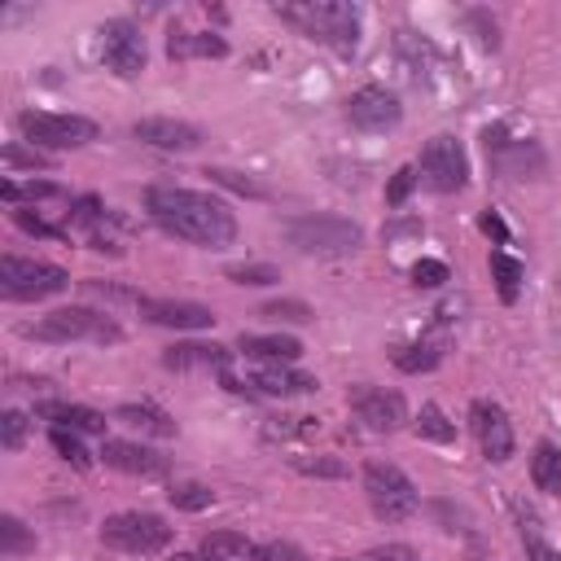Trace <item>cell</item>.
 Masks as SVG:
<instances>
[{
    "mask_svg": "<svg viewBox=\"0 0 561 561\" xmlns=\"http://www.w3.org/2000/svg\"><path fill=\"white\" fill-rule=\"evenodd\" d=\"M368 561H373V557H368Z\"/></svg>",
    "mask_w": 561,
    "mask_h": 561,
    "instance_id": "obj_47",
    "label": "cell"
},
{
    "mask_svg": "<svg viewBox=\"0 0 561 561\" xmlns=\"http://www.w3.org/2000/svg\"><path fill=\"white\" fill-rule=\"evenodd\" d=\"M48 443H53V451H57L61 460H70L75 469H92V456H88V447L79 443V434H70V430H57V425H53Z\"/></svg>",
    "mask_w": 561,
    "mask_h": 561,
    "instance_id": "obj_28",
    "label": "cell"
},
{
    "mask_svg": "<svg viewBox=\"0 0 561 561\" xmlns=\"http://www.w3.org/2000/svg\"><path fill=\"white\" fill-rule=\"evenodd\" d=\"M412 184H416V167H399V171L390 175V184H386V202H390V206H403L408 193H412Z\"/></svg>",
    "mask_w": 561,
    "mask_h": 561,
    "instance_id": "obj_39",
    "label": "cell"
},
{
    "mask_svg": "<svg viewBox=\"0 0 561 561\" xmlns=\"http://www.w3.org/2000/svg\"><path fill=\"white\" fill-rule=\"evenodd\" d=\"M167 500H171L175 508H184V513H202V508L215 504V491L202 486V482H175V486L167 491Z\"/></svg>",
    "mask_w": 561,
    "mask_h": 561,
    "instance_id": "obj_24",
    "label": "cell"
},
{
    "mask_svg": "<svg viewBox=\"0 0 561 561\" xmlns=\"http://www.w3.org/2000/svg\"><path fill=\"white\" fill-rule=\"evenodd\" d=\"M259 316H267V320H285V324H307L311 320V307L307 302H298V298H280V302H263L259 307Z\"/></svg>",
    "mask_w": 561,
    "mask_h": 561,
    "instance_id": "obj_31",
    "label": "cell"
},
{
    "mask_svg": "<svg viewBox=\"0 0 561 561\" xmlns=\"http://www.w3.org/2000/svg\"><path fill=\"white\" fill-rule=\"evenodd\" d=\"M96 219H101V202H96V197H79V202H75V210H70V224L92 228Z\"/></svg>",
    "mask_w": 561,
    "mask_h": 561,
    "instance_id": "obj_41",
    "label": "cell"
},
{
    "mask_svg": "<svg viewBox=\"0 0 561 561\" xmlns=\"http://www.w3.org/2000/svg\"><path fill=\"white\" fill-rule=\"evenodd\" d=\"M237 351L245 359H259V364H294L302 355V342L289 333H241Z\"/></svg>",
    "mask_w": 561,
    "mask_h": 561,
    "instance_id": "obj_19",
    "label": "cell"
},
{
    "mask_svg": "<svg viewBox=\"0 0 561 561\" xmlns=\"http://www.w3.org/2000/svg\"><path fill=\"white\" fill-rule=\"evenodd\" d=\"M145 320L162 324V329H210L215 324V311L206 302H184V298H149L145 302Z\"/></svg>",
    "mask_w": 561,
    "mask_h": 561,
    "instance_id": "obj_17",
    "label": "cell"
},
{
    "mask_svg": "<svg viewBox=\"0 0 561 561\" xmlns=\"http://www.w3.org/2000/svg\"><path fill=\"white\" fill-rule=\"evenodd\" d=\"M96 53H101L105 70H114L118 79H136L145 70V57H149L140 26H131L123 18H114V22H105L96 31Z\"/></svg>",
    "mask_w": 561,
    "mask_h": 561,
    "instance_id": "obj_9",
    "label": "cell"
},
{
    "mask_svg": "<svg viewBox=\"0 0 561 561\" xmlns=\"http://www.w3.org/2000/svg\"><path fill=\"white\" fill-rule=\"evenodd\" d=\"M373 561H416V552H412L408 543H381V548L373 552Z\"/></svg>",
    "mask_w": 561,
    "mask_h": 561,
    "instance_id": "obj_44",
    "label": "cell"
},
{
    "mask_svg": "<svg viewBox=\"0 0 561 561\" xmlns=\"http://www.w3.org/2000/svg\"><path fill=\"white\" fill-rule=\"evenodd\" d=\"M473 434H478V447L491 465H504L513 456V425H508V412L491 399H478L473 403Z\"/></svg>",
    "mask_w": 561,
    "mask_h": 561,
    "instance_id": "obj_14",
    "label": "cell"
},
{
    "mask_svg": "<svg viewBox=\"0 0 561 561\" xmlns=\"http://www.w3.org/2000/svg\"><path fill=\"white\" fill-rule=\"evenodd\" d=\"M101 456H105V465H110V469L131 473V478H167V469H171V465H167V456H158L153 447L131 443V438H105Z\"/></svg>",
    "mask_w": 561,
    "mask_h": 561,
    "instance_id": "obj_16",
    "label": "cell"
},
{
    "mask_svg": "<svg viewBox=\"0 0 561 561\" xmlns=\"http://www.w3.org/2000/svg\"><path fill=\"white\" fill-rule=\"evenodd\" d=\"M18 131L26 136V145L57 153V149H79L88 140H96V123L83 114H53V110H22L18 114Z\"/></svg>",
    "mask_w": 561,
    "mask_h": 561,
    "instance_id": "obj_6",
    "label": "cell"
},
{
    "mask_svg": "<svg viewBox=\"0 0 561 561\" xmlns=\"http://www.w3.org/2000/svg\"><path fill=\"white\" fill-rule=\"evenodd\" d=\"M421 180L434 188V193H460L465 180H469V158L460 149L456 136H434L425 140L421 149Z\"/></svg>",
    "mask_w": 561,
    "mask_h": 561,
    "instance_id": "obj_11",
    "label": "cell"
},
{
    "mask_svg": "<svg viewBox=\"0 0 561 561\" xmlns=\"http://www.w3.org/2000/svg\"><path fill=\"white\" fill-rule=\"evenodd\" d=\"M254 561H311V557L289 539H267V543L254 548Z\"/></svg>",
    "mask_w": 561,
    "mask_h": 561,
    "instance_id": "obj_36",
    "label": "cell"
},
{
    "mask_svg": "<svg viewBox=\"0 0 561 561\" xmlns=\"http://www.w3.org/2000/svg\"><path fill=\"white\" fill-rule=\"evenodd\" d=\"M22 333L39 337V342H101V346L123 337L118 320L110 311H96V307H57L44 320L26 324Z\"/></svg>",
    "mask_w": 561,
    "mask_h": 561,
    "instance_id": "obj_4",
    "label": "cell"
},
{
    "mask_svg": "<svg viewBox=\"0 0 561 561\" xmlns=\"http://www.w3.org/2000/svg\"><path fill=\"white\" fill-rule=\"evenodd\" d=\"M215 184H224V188H232V193H250V197H263V184H254L250 175H241V171H228V167H210L206 171Z\"/></svg>",
    "mask_w": 561,
    "mask_h": 561,
    "instance_id": "obj_37",
    "label": "cell"
},
{
    "mask_svg": "<svg viewBox=\"0 0 561 561\" xmlns=\"http://www.w3.org/2000/svg\"><path fill=\"white\" fill-rule=\"evenodd\" d=\"M346 118H351L359 131H390V127H399L403 105H399L394 92L368 83V88L351 92V101H346Z\"/></svg>",
    "mask_w": 561,
    "mask_h": 561,
    "instance_id": "obj_13",
    "label": "cell"
},
{
    "mask_svg": "<svg viewBox=\"0 0 561 561\" xmlns=\"http://www.w3.org/2000/svg\"><path fill=\"white\" fill-rule=\"evenodd\" d=\"M530 478H535V486L543 495H561V447L557 443H535Z\"/></svg>",
    "mask_w": 561,
    "mask_h": 561,
    "instance_id": "obj_22",
    "label": "cell"
},
{
    "mask_svg": "<svg viewBox=\"0 0 561 561\" xmlns=\"http://www.w3.org/2000/svg\"><path fill=\"white\" fill-rule=\"evenodd\" d=\"M482 232H486V237H495V241H508V228H504L495 215H482Z\"/></svg>",
    "mask_w": 561,
    "mask_h": 561,
    "instance_id": "obj_45",
    "label": "cell"
},
{
    "mask_svg": "<svg viewBox=\"0 0 561 561\" xmlns=\"http://www.w3.org/2000/svg\"><path fill=\"white\" fill-rule=\"evenodd\" d=\"M351 408L355 416L373 430V434H394L403 421H408V403L399 390H386V386H355L351 390Z\"/></svg>",
    "mask_w": 561,
    "mask_h": 561,
    "instance_id": "obj_12",
    "label": "cell"
},
{
    "mask_svg": "<svg viewBox=\"0 0 561 561\" xmlns=\"http://www.w3.org/2000/svg\"><path fill=\"white\" fill-rule=\"evenodd\" d=\"M70 285L66 267L57 263H44V259H18V254H4L0 259V294L9 302H39V298H53Z\"/></svg>",
    "mask_w": 561,
    "mask_h": 561,
    "instance_id": "obj_7",
    "label": "cell"
},
{
    "mask_svg": "<svg viewBox=\"0 0 561 561\" xmlns=\"http://www.w3.org/2000/svg\"><path fill=\"white\" fill-rule=\"evenodd\" d=\"M22 434H26V416H22V412H4V416H0V443L13 451V447L22 443Z\"/></svg>",
    "mask_w": 561,
    "mask_h": 561,
    "instance_id": "obj_40",
    "label": "cell"
},
{
    "mask_svg": "<svg viewBox=\"0 0 561 561\" xmlns=\"http://www.w3.org/2000/svg\"><path fill=\"white\" fill-rule=\"evenodd\" d=\"M228 359H232V351L219 342H180V346L162 351V364L175 373H224Z\"/></svg>",
    "mask_w": 561,
    "mask_h": 561,
    "instance_id": "obj_18",
    "label": "cell"
},
{
    "mask_svg": "<svg viewBox=\"0 0 561 561\" xmlns=\"http://www.w3.org/2000/svg\"><path fill=\"white\" fill-rule=\"evenodd\" d=\"M175 561H215V557H206V552H180Z\"/></svg>",
    "mask_w": 561,
    "mask_h": 561,
    "instance_id": "obj_46",
    "label": "cell"
},
{
    "mask_svg": "<svg viewBox=\"0 0 561 561\" xmlns=\"http://www.w3.org/2000/svg\"><path fill=\"white\" fill-rule=\"evenodd\" d=\"M114 421L127 425V430L153 434V438H175V421H171L162 408H153V403H123V408L114 412Z\"/></svg>",
    "mask_w": 561,
    "mask_h": 561,
    "instance_id": "obj_21",
    "label": "cell"
},
{
    "mask_svg": "<svg viewBox=\"0 0 561 561\" xmlns=\"http://www.w3.org/2000/svg\"><path fill=\"white\" fill-rule=\"evenodd\" d=\"M526 557H530V561H561V552H557L552 543L535 539V535H526Z\"/></svg>",
    "mask_w": 561,
    "mask_h": 561,
    "instance_id": "obj_43",
    "label": "cell"
},
{
    "mask_svg": "<svg viewBox=\"0 0 561 561\" xmlns=\"http://www.w3.org/2000/svg\"><path fill=\"white\" fill-rule=\"evenodd\" d=\"M224 386L232 394H267V399H298V394H311L320 381L311 373H298L294 364H263L259 373L250 377H232L224 373Z\"/></svg>",
    "mask_w": 561,
    "mask_h": 561,
    "instance_id": "obj_10",
    "label": "cell"
},
{
    "mask_svg": "<svg viewBox=\"0 0 561 561\" xmlns=\"http://www.w3.org/2000/svg\"><path fill=\"white\" fill-rule=\"evenodd\" d=\"M254 548L259 543H250L241 530H210L202 539V552L215 557V561H254Z\"/></svg>",
    "mask_w": 561,
    "mask_h": 561,
    "instance_id": "obj_23",
    "label": "cell"
},
{
    "mask_svg": "<svg viewBox=\"0 0 561 561\" xmlns=\"http://www.w3.org/2000/svg\"><path fill=\"white\" fill-rule=\"evenodd\" d=\"M443 280H447V263H438V259H416V263H412V285L438 289Z\"/></svg>",
    "mask_w": 561,
    "mask_h": 561,
    "instance_id": "obj_38",
    "label": "cell"
},
{
    "mask_svg": "<svg viewBox=\"0 0 561 561\" xmlns=\"http://www.w3.org/2000/svg\"><path fill=\"white\" fill-rule=\"evenodd\" d=\"M280 18L298 22L311 39L337 48V53H355L359 44V13L355 4H342V0H302V4H276Z\"/></svg>",
    "mask_w": 561,
    "mask_h": 561,
    "instance_id": "obj_2",
    "label": "cell"
},
{
    "mask_svg": "<svg viewBox=\"0 0 561 561\" xmlns=\"http://www.w3.org/2000/svg\"><path fill=\"white\" fill-rule=\"evenodd\" d=\"M491 272H495L500 298H504V302H513V298H517V280H522V263H517V259H508L504 250H495V254H491Z\"/></svg>",
    "mask_w": 561,
    "mask_h": 561,
    "instance_id": "obj_26",
    "label": "cell"
},
{
    "mask_svg": "<svg viewBox=\"0 0 561 561\" xmlns=\"http://www.w3.org/2000/svg\"><path fill=\"white\" fill-rule=\"evenodd\" d=\"M228 280H237V285H272V280H280V272L272 263H232Z\"/></svg>",
    "mask_w": 561,
    "mask_h": 561,
    "instance_id": "obj_33",
    "label": "cell"
},
{
    "mask_svg": "<svg viewBox=\"0 0 561 561\" xmlns=\"http://www.w3.org/2000/svg\"><path fill=\"white\" fill-rule=\"evenodd\" d=\"M35 412L44 421H53L57 430H70V434H105V416L83 408V403H39Z\"/></svg>",
    "mask_w": 561,
    "mask_h": 561,
    "instance_id": "obj_20",
    "label": "cell"
},
{
    "mask_svg": "<svg viewBox=\"0 0 561 561\" xmlns=\"http://www.w3.org/2000/svg\"><path fill=\"white\" fill-rule=\"evenodd\" d=\"M364 495H368V504L381 522H408L421 504L412 478L390 460H368L364 465Z\"/></svg>",
    "mask_w": 561,
    "mask_h": 561,
    "instance_id": "obj_5",
    "label": "cell"
},
{
    "mask_svg": "<svg viewBox=\"0 0 561 561\" xmlns=\"http://www.w3.org/2000/svg\"><path fill=\"white\" fill-rule=\"evenodd\" d=\"M22 548H31V535H26V526L18 522V517H0V552L4 557H13V552H22Z\"/></svg>",
    "mask_w": 561,
    "mask_h": 561,
    "instance_id": "obj_35",
    "label": "cell"
},
{
    "mask_svg": "<svg viewBox=\"0 0 561 561\" xmlns=\"http://www.w3.org/2000/svg\"><path fill=\"white\" fill-rule=\"evenodd\" d=\"M101 543L114 548V552L153 557V552H162V548L171 543V526H167L158 513H140V508H131V513H114V517H105V526H101Z\"/></svg>",
    "mask_w": 561,
    "mask_h": 561,
    "instance_id": "obj_8",
    "label": "cell"
},
{
    "mask_svg": "<svg viewBox=\"0 0 561 561\" xmlns=\"http://www.w3.org/2000/svg\"><path fill=\"white\" fill-rule=\"evenodd\" d=\"M13 219H18V228H26V232H35V237H57L53 224H44V219H35V215H26V210H13Z\"/></svg>",
    "mask_w": 561,
    "mask_h": 561,
    "instance_id": "obj_42",
    "label": "cell"
},
{
    "mask_svg": "<svg viewBox=\"0 0 561 561\" xmlns=\"http://www.w3.org/2000/svg\"><path fill=\"white\" fill-rule=\"evenodd\" d=\"M285 237L294 250H302L311 259H342V254L359 250L364 228L355 219H342V215H302V219H289Z\"/></svg>",
    "mask_w": 561,
    "mask_h": 561,
    "instance_id": "obj_3",
    "label": "cell"
},
{
    "mask_svg": "<svg viewBox=\"0 0 561 561\" xmlns=\"http://www.w3.org/2000/svg\"><path fill=\"white\" fill-rule=\"evenodd\" d=\"M289 465L298 473H307V478H346V465L342 460H329V456H294Z\"/></svg>",
    "mask_w": 561,
    "mask_h": 561,
    "instance_id": "obj_34",
    "label": "cell"
},
{
    "mask_svg": "<svg viewBox=\"0 0 561 561\" xmlns=\"http://www.w3.org/2000/svg\"><path fill=\"white\" fill-rule=\"evenodd\" d=\"M145 210L153 215V224L180 241L206 245V250H224L237 241V215L228 210V202L197 193V188H149L145 193Z\"/></svg>",
    "mask_w": 561,
    "mask_h": 561,
    "instance_id": "obj_1",
    "label": "cell"
},
{
    "mask_svg": "<svg viewBox=\"0 0 561 561\" xmlns=\"http://www.w3.org/2000/svg\"><path fill=\"white\" fill-rule=\"evenodd\" d=\"M131 136L145 140V145H153V149H167V153H188V149L202 145V131H197L193 123H184V118H167V114L136 118Z\"/></svg>",
    "mask_w": 561,
    "mask_h": 561,
    "instance_id": "obj_15",
    "label": "cell"
},
{
    "mask_svg": "<svg viewBox=\"0 0 561 561\" xmlns=\"http://www.w3.org/2000/svg\"><path fill=\"white\" fill-rule=\"evenodd\" d=\"M438 359H443V351H438V346H430V342H416V346L394 351V364H399L403 373H430Z\"/></svg>",
    "mask_w": 561,
    "mask_h": 561,
    "instance_id": "obj_27",
    "label": "cell"
},
{
    "mask_svg": "<svg viewBox=\"0 0 561 561\" xmlns=\"http://www.w3.org/2000/svg\"><path fill=\"white\" fill-rule=\"evenodd\" d=\"M4 167H9V171H18V167L48 171V167H53V158H48L44 149H35V145H18V140H9V145H4Z\"/></svg>",
    "mask_w": 561,
    "mask_h": 561,
    "instance_id": "obj_29",
    "label": "cell"
},
{
    "mask_svg": "<svg viewBox=\"0 0 561 561\" xmlns=\"http://www.w3.org/2000/svg\"><path fill=\"white\" fill-rule=\"evenodd\" d=\"M416 434H421V438H434V443H451V438H456V425L443 416L438 403H425L421 416H416Z\"/></svg>",
    "mask_w": 561,
    "mask_h": 561,
    "instance_id": "obj_25",
    "label": "cell"
},
{
    "mask_svg": "<svg viewBox=\"0 0 561 561\" xmlns=\"http://www.w3.org/2000/svg\"><path fill=\"white\" fill-rule=\"evenodd\" d=\"M184 53H210V57H224V39L215 35H171V57H184Z\"/></svg>",
    "mask_w": 561,
    "mask_h": 561,
    "instance_id": "obj_32",
    "label": "cell"
},
{
    "mask_svg": "<svg viewBox=\"0 0 561 561\" xmlns=\"http://www.w3.org/2000/svg\"><path fill=\"white\" fill-rule=\"evenodd\" d=\"M0 197L4 202H39V197H61V184H48V180H31V184H18V180H4L0 184Z\"/></svg>",
    "mask_w": 561,
    "mask_h": 561,
    "instance_id": "obj_30",
    "label": "cell"
}]
</instances>
